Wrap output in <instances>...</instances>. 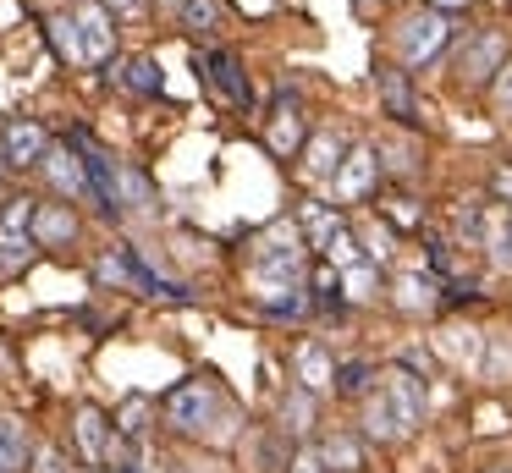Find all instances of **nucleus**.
<instances>
[{"label": "nucleus", "mask_w": 512, "mask_h": 473, "mask_svg": "<svg viewBox=\"0 0 512 473\" xmlns=\"http://www.w3.org/2000/svg\"><path fill=\"white\" fill-rule=\"evenodd\" d=\"M303 253H309L303 231L292 226V220H276V226H270L265 237L254 242V275L270 286V292H298V281H303Z\"/></svg>", "instance_id": "obj_1"}, {"label": "nucleus", "mask_w": 512, "mask_h": 473, "mask_svg": "<svg viewBox=\"0 0 512 473\" xmlns=\"http://www.w3.org/2000/svg\"><path fill=\"white\" fill-rule=\"evenodd\" d=\"M160 413H166V424L177 429V435H210V429L226 418V396H221L215 380L193 374V380L171 385L166 402H160Z\"/></svg>", "instance_id": "obj_2"}, {"label": "nucleus", "mask_w": 512, "mask_h": 473, "mask_svg": "<svg viewBox=\"0 0 512 473\" xmlns=\"http://www.w3.org/2000/svg\"><path fill=\"white\" fill-rule=\"evenodd\" d=\"M94 281L100 286H133V292H149V297H171V303H188V286H177V281H166V275H155L144 259H138V248H111L100 264H94Z\"/></svg>", "instance_id": "obj_3"}, {"label": "nucleus", "mask_w": 512, "mask_h": 473, "mask_svg": "<svg viewBox=\"0 0 512 473\" xmlns=\"http://www.w3.org/2000/svg\"><path fill=\"white\" fill-rule=\"evenodd\" d=\"M446 39H452V17L446 11H408V17L391 28V44H397L402 66H430L435 55L446 50Z\"/></svg>", "instance_id": "obj_4"}, {"label": "nucleus", "mask_w": 512, "mask_h": 473, "mask_svg": "<svg viewBox=\"0 0 512 473\" xmlns=\"http://www.w3.org/2000/svg\"><path fill=\"white\" fill-rule=\"evenodd\" d=\"M501 61H507V39L501 33H474V39L457 50V88H485L490 77L501 72Z\"/></svg>", "instance_id": "obj_5"}, {"label": "nucleus", "mask_w": 512, "mask_h": 473, "mask_svg": "<svg viewBox=\"0 0 512 473\" xmlns=\"http://www.w3.org/2000/svg\"><path fill=\"white\" fill-rule=\"evenodd\" d=\"M72 22H78V44H83V66H100L116 55V17L100 6V0H83L78 11H72Z\"/></svg>", "instance_id": "obj_6"}, {"label": "nucleus", "mask_w": 512, "mask_h": 473, "mask_svg": "<svg viewBox=\"0 0 512 473\" xmlns=\"http://www.w3.org/2000/svg\"><path fill=\"white\" fill-rule=\"evenodd\" d=\"M28 220H34V198H0V264H23L34 253Z\"/></svg>", "instance_id": "obj_7"}, {"label": "nucleus", "mask_w": 512, "mask_h": 473, "mask_svg": "<svg viewBox=\"0 0 512 473\" xmlns=\"http://www.w3.org/2000/svg\"><path fill=\"white\" fill-rule=\"evenodd\" d=\"M380 396L391 402V413H397V424H402V435H413V429L424 424V380L413 369H391L386 374V385H380Z\"/></svg>", "instance_id": "obj_8"}, {"label": "nucleus", "mask_w": 512, "mask_h": 473, "mask_svg": "<svg viewBox=\"0 0 512 473\" xmlns=\"http://www.w3.org/2000/svg\"><path fill=\"white\" fill-rule=\"evenodd\" d=\"M303 132H309V121H303L298 94H287V88H281L276 105H270V116H265V143L276 154H298L303 149Z\"/></svg>", "instance_id": "obj_9"}, {"label": "nucleus", "mask_w": 512, "mask_h": 473, "mask_svg": "<svg viewBox=\"0 0 512 473\" xmlns=\"http://www.w3.org/2000/svg\"><path fill=\"white\" fill-rule=\"evenodd\" d=\"M0 143H6V165H12V171H28V165L45 160L50 132L39 127V121H28V116H12L6 127H0Z\"/></svg>", "instance_id": "obj_10"}, {"label": "nucleus", "mask_w": 512, "mask_h": 473, "mask_svg": "<svg viewBox=\"0 0 512 473\" xmlns=\"http://www.w3.org/2000/svg\"><path fill=\"white\" fill-rule=\"evenodd\" d=\"M72 435H78L83 462H94V468L116 457V424H111V413H100V407H78V418H72Z\"/></svg>", "instance_id": "obj_11"}, {"label": "nucleus", "mask_w": 512, "mask_h": 473, "mask_svg": "<svg viewBox=\"0 0 512 473\" xmlns=\"http://www.w3.org/2000/svg\"><path fill=\"white\" fill-rule=\"evenodd\" d=\"M28 237H34V248H67V242H78V215H72V204H34Z\"/></svg>", "instance_id": "obj_12"}, {"label": "nucleus", "mask_w": 512, "mask_h": 473, "mask_svg": "<svg viewBox=\"0 0 512 473\" xmlns=\"http://www.w3.org/2000/svg\"><path fill=\"white\" fill-rule=\"evenodd\" d=\"M375 88H380V105H386V116H397L402 127H419V94H413L408 72H397V66H380L375 72Z\"/></svg>", "instance_id": "obj_13"}, {"label": "nucleus", "mask_w": 512, "mask_h": 473, "mask_svg": "<svg viewBox=\"0 0 512 473\" xmlns=\"http://www.w3.org/2000/svg\"><path fill=\"white\" fill-rule=\"evenodd\" d=\"M39 165H45L50 187H56L61 198H94V193H89V176H83V160L67 149V143H50Z\"/></svg>", "instance_id": "obj_14"}, {"label": "nucleus", "mask_w": 512, "mask_h": 473, "mask_svg": "<svg viewBox=\"0 0 512 473\" xmlns=\"http://www.w3.org/2000/svg\"><path fill=\"white\" fill-rule=\"evenodd\" d=\"M204 72H210V83L221 88V99H226V105L248 110V99H254V88H248V77H243V61H237L232 50H210V55H204Z\"/></svg>", "instance_id": "obj_15"}, {"label": "nucleus", "mask_w": 512, "mask_h": 473, "mask_svg": "<svg viewBox=\"0 0 512 473\" xmlns=\"http://www.w3.org/2000/svg\"><path fill=\"white\" fill-rule=\"evenodd\" d=\"M331 182H336V198H347V204H353V198H364L369 187L380 182V154L375 149H347L342 171H336Z\"/></svg>", "instance_id": "obj_16"}, {"label": "nucleus", "mask_w": 512, "mask_h": 473, "mask_svg": "<svg viewBox=\"0 0 512 473\" xmlns=\"http://www.w3.org/2000/svg\"><path fill=\"white\" fill-rule=\"evenodd\" d=\"M105 66H111V77H116L122 88H133V94H149V99H155L160 88H166V77H160V61H155V55H133V61H105Z\"/></svg>", "instance_id": "obj_17"}, {"label": "nucleus", "mask_w": 512, "mask_h": 473, "mask_svg": "<svg viewBox=\"0 0 512 473\" xmlns=\"http://www.w3.org/2000/svg\"><path fill=\"white\" fill-rule=\"evenodd\" d=\"M342 160H347V138L336 127H320V132H314V143H309V154H303L309 176H336V171H342Z\"/></svg>", "instance_id": "obj_18"}, {"label": "nucleus", "mask_w": 512, "mask_h": 473, "mask_svg": "<svg viewBox=\"0 0 512 473\" xmlns=\"http://www.w3.org/2000/svg\"><path fill=\"white\" fill-rule=\"evenodd\" d=\"M331 374H336L331 352H325L320 341H303V347H298V380H303V391H309V396L331 391Z\"/></svg>", "instance_id": "obj_19"}, {"label": "nucleus", "mask_w": 512, "mask_h": 473, "mask_svg": "<svg viewBox=\"0 0 512 473\" xmlns=\"http://www.w3.org/2000/svg\"><path fill=\"white\" fill-rule=\"evenodd\" d=\"M314 253H320L331 270H353V264H358V237L347 231V220H336V226L325 231L320 242H314Z\"/></svg>", "instance_id": "obj_20"}, {"label": "nucleus", "mask_w": 512, "mask_h": 473, "mask_svg": "<svg viewBox=\"0 0 512 473\" xmlns=\"http://www.w3.org/2000/svg\"><path fill=\"white\" fill-rule=\"evenodd\" d=\"M149 204H155V187H149V176L116 160V209H149Z\"/></svg>", "instance_id": "obj_21"}, {"label": "nucleus", "mask_w": 512, "mask_h": 473, "mask_svg": "<svg viewBox=\"0 0 512 473\" xmlns=\"http://www.w3.org/2000/svg\"><path fill=\"white\" fill-rule=\"evenodd\" d=\"M364 435H369V440H380V446L402 440V424H397V413H391V402H386L380 391L364 402Z\"/></svg>", "instance_id": "obj_22"}, {"label": "nucleus", "mask_w": 512, "mask_h": 473, "mask_svg": "<svg viewBox=\"0 0 512 473\" xmlns=\"http://www.w3.org/2000/svg\"><path fill=\"white\" fill-rule=\"evenodd\" d=\"M28 468V429L17 418H0V473H23Z\"/></svg>", "instance_id": "obj_23"}, {"label": "nucleus", "mask_w": 512, "mask_h": 473, "mask_svg": "<svg viewBox=\"0 0 512 473\" xmlns=\"http://www.w3.org/2000/svg\"><path fill=\"white\" fill-rule=\"evenodd\" d=\"M50 28V44H56V55L67 66H83V44H78V22H72V11H61V17L45 22Z\"/></svg>", "instance_id": "obj_24"}, {"label": "nucleus", "mask_w": 512, "mask_h": 473, "mask_svg": "<svg viewBox=\"0 0 512 473\" xmlns=\"http://www.w3.org/2000/svg\"><path fill=\"white\" fill-rule=\"evenodd\" d=\"M182 28L210 39V33L221 28V0H182Z\"/></svg>", "instance_id": "obj_25"}, {"label": "nucleus", "mask_w": 512, "mask_h": 473, "mask_svg": "<svg viewBox=\"0 0 512 473\" xmlns=\"http://www.w3.org/2000/svg\"><path fill=\"white\" fill-rule=\"evenodd\" d=\"M320 457L331 462V473H358V468H364V451H358L353 435H331L320 446Z\"/></svg>", "instance_id": "obj_26"}, {"label": "nucleus", "mask_w": 512, "mask_h": 473, "mask_svg": "<svg viewBox=\"0 0 512 473\" xmlns=\"http://www.w3.org/2000/svg\"><path fill=\"white\" fill-rule=\"evenodd\" d=\"M369 380H375V369H369L364 358H353V363H336V374H331V385L342 396H364L369 391Z\"/></svg>", "instance_id": "obj_27"}, {"label": "nucleus", "mask_w": 512, "mask_h": 473, "mask_svg": "<svg viewBox=\"0 0 512 473\" xmlns=\"http://www.w3.org/2000/svg\"><path fill=\"white\" fill-rule=\"evenodd\" d=\"M485 248H490V259H496V270H512V215H501L485 226Z\"/></svg>", "instance_id": "obj_28"}, {"label": "nucleus", "mask_w": 512, "mask_h": 473, "mask_svg": "<svg viewBox=\"0 0 512 473\" xmlns=\"http://www.w3.org/2000/svg\"><path fill=\"white\" fill-rule=\"evenodd\" d=\"M397 303L402 308H430L435 303V281H430V275H402V281H397Z\"/></svg>", "instance_id": "obj_29"}, {"label": "nucleus", "mask_w": 512, "mask_h": 473, "mask_svg": "<svg viewBox=\"0 0 512 473\" xmlns=\"http://www.w3.org/2000/svg\"><path fill=\"white\" fill-rule=\"evenodd\" d=\"M375 270H369V264H353V270H347V297H353V303H369V297H375Z\"/></svg>", "instance_id": "obj_30"}, {"label": "nucleus", "mask_w": 512, "mask_h": 473, "mask_svg": "<svg viewBox=\"0 0 512 473\" xmlns=\"http://www.w3.org/2000/svg\"><path fill=\"white\" fill-rule=\"evenodd\" d=\"M457 237H463V242H485V209H479V204L457 209Z\"/></svg>", "instance_id": "obj_31"}, {"label": "nucleus", "mask_w": 512, "mask_h": 473, "mask_svg": "<svg viewBox=\"0 0 512 473\" xmlns=\"http://www.w3.org/2000/svg\"><path fill=\"white\" fill-rule=\"evenodd\" d=\"M490 193H496L512 215V165H496V171H490Z\"/></svg>", "instance_id": "obj_32"}, {"label": "nucleus", "mask_w": 512, "mask_h": 473, "mask_svg": "<svg viewBox=\"0 0 512 473\" xmlns=\"http://www.w3.org/2000/svg\"><path fill=\"white\" fill-rule=\"evenodd\" d=\"M490 341H496V358H490V380H501V374H507L512 369V347H507V336H490Z\"/></svg>", "instance_id": "obj_33"}, {"label": "nucleus", "mask_w": 512, "mask_h": 473, "mask_svg": "<svg viewBox=\"0 0 512 473\" xmlns=\"http://www.w3.org/2000/svg\"><path fill=\"white\" fill-rule=\"evenodd\" d=\"M496 105L512 110V61H501V72H496Z\"/></svg>", "instance_id": "obj_34"}, {"label": "nucleus", "mask_w": 512, "mask_h": 473, "mask_svg": "<svg viewBox=\"0 0 512 473\" xmlns=\"http://www.w3.org/2000/svg\"><path fill=\"white\" fill-rule=\"evenodd\" d=\"M39 473H67V457L56 446H39Z\"/></svg>", "instance_id": "obj_35"}, {"label": "nucleus", "mask_w": 512, "mask_h": 473, "mask_svg": "<svg viewBox=\"0 0 512 473\" xmlns=\"http://www.w3.org/2000/svg\"><path fill=\"white\" fill-rule=\"evenodd\" d=\"M105 11H116V17H144V6L149 0H100Z\"/></svg>", "instance_id": "obj_36"}, {"label": "nucleus", "mask_w": 512, "mask_h": 473, "mask_svg": "<svg viewBox=\"0 0 512 473\" xmlns=\"http://www.w3.org/2000/svg\"><path fill=\"white\" fill-rule=\"evenodd\" d=\"M369 259H391V231H369Z\"/></svg>", "instance_id": "obj_37"}, {"label": "nucleus", "mask_w": 512, "mask_h": 473, "mask_svg": "<svg viewBox=\"0 0 512 473\" xmlns=\"http://www.w3.org/2000/svg\"><path fill=\"white\" fill-rule=\"evenodd\" d=\"M292 473H320V457H314V451H303V457L292 462Z\"/></svg>", "instance_id": "obj_38"}, {"label": "nucleus", "mask_w": 512, "mask_h": 473, "mask_svg": "<svg viewBox=\"0 0 512 473\" xmlns=\"http://www.w3.org/2000/svg\"><path fill=\"white\" fill-rule=\"evenodd\" d=\"M457 6H468V0H435V6H430V11H446V17H452V11H457Z\"/></svg>", "instance_id": "obj_39"}, {"label": "nucleus", "mask_w": 512, "mask_h": 473, "mask_svg": "<svg viewBox=\"0 0 512 473\" xmlns=\"http://www.w3.org/2000/svg\"><path fill=\"white\" fill-rule=\"evenodd\" d=\"M485 473H512V468H501V462H496V468H485Z\"/></svg>", "instance_id": "obj_40"}]
</instances>
